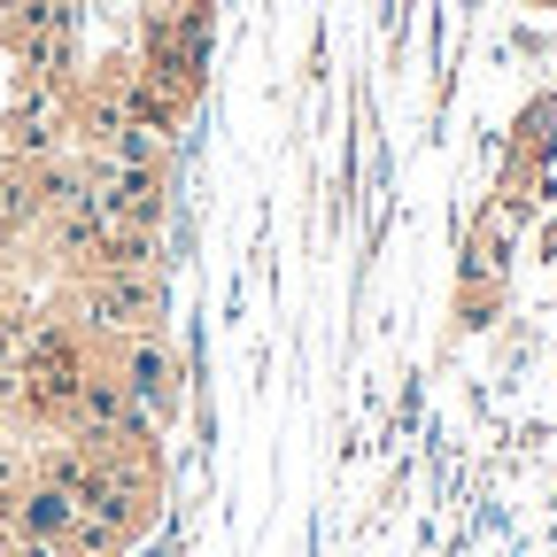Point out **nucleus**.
Masks as SVG:
<instances>
[{
	"mask_svg": "<svg viewBox=\"0 0 557 557\" xmlns=\"http://www.w3.org/2000/svg\"><path fill=\"white\" fill-rule=\"evenodd\" d=\"M86 318L116 341H139V333H156L163 318V295H156V271L139 263V271H94L86 278Z\"/></svg>",
	"mask_w": 557,
	"mask_h": 557,
	"instance_id": "1",
	"label": "nucleus"
},
{
	"mask_svg": "<svg viewBox=\"0 0 557 557\" xmlns=\"http://www.w3.org/2000/svg\"><path fill=\"white\" fill-rule=\"evenodd\" d=\"M9 542H16V527H0V557H9Z\"/></svg>",
	"mask_w": 557,
	"mask_h": 557,
	"instance_id": "3",
	"label": "nucleus"
},
{
	"mask_svg": "<svg viewBox=\"0 0 557 557\" xmlns=\"http://www.w3.org/2000/svg\"><path fill=\"white\" fill-rule=\"evenodd\" d=\"M124 395H132V410L148 418V426H163L171 418V403H178V364H171V348L156 341V333H139L132 348H124Z\"/></svg>",
	"mask_w": 557,
	"mask_h": 557,
	"instance_id": "2",
	"label": "nucleus"
}]
</instances>
